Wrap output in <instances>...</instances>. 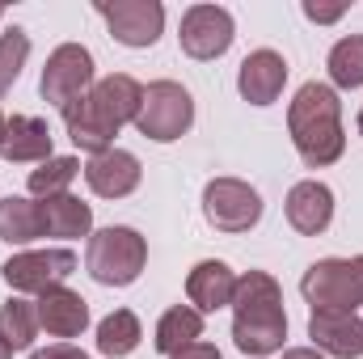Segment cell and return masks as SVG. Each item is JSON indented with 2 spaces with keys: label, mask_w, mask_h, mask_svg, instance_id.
<instances>
[{
  "label": "cell",
  "mask_w": 363,
  "mask_h": 359,
  "mask_svg": "<svg viewBox=\"0 0 363 359\" xmlns=\"http://www.w3.org/2000/svg\"><path fill=\"white\" fill-rule=\"evenodd\" d=\"M330 81L338 89H359L363 85V34H347L330 51Z\"/></svg>",
  "instance_id": "25"
},
{
  "label": "cell",
  "mask_w": 363,
  "mask_h": 359,
  "mask_svg": "<svg viewBox=\"0 0 363 359\" xmlns=\"http://www.w3.org/2000/svg\"><path fill=\"white\" fill-rule=\"evenodd\" d=\"M4 127H9V118H4V114H0V140H4Z\"/></svg>",
  "instance_id": "32"
},
{
  "label": "cell",
  "mask_w": 363,
  "mask_h": 359,
  "mask_svg": "<svg viewBox=\"0 0 363 359\" xmlns=\"http://www.w3.org/2000/svg\"><path fill=\"white\" fill-rule=\"evenodd\" d=\"M81 174V161L77 157H51V161H43L38 170H30V194H38V199H55V194H68V186L77 182Z\"/></svg>",
  "instance_id": "24"
},
{
  "label": "cell",
  "mask_w": 363,
  "mask_h": 359,
  "mask_svg": "<svg viewBox=\"0 0 363 359\" xmlns=\"http://www.w3.org/2000/svg\"><path fill=\"white\" fill-rule=\"evenodd\" d=\"M182 51L190 60H220L233 47V13L220 4H190L182 13Z\"/></svg>",
  "instance_id": "10"
},
{
  "label": "cell",
  "mask_w": 363,
  "mask_h": 359,
  "mask_svg": "<svg viewBox=\"0 0 363 359\" xmlns=\"http://www.w3.org/2000/svg\"><path fill=\"white\" fill-rule=\"evenodd\" d=\"M190 123H194V97L178 81H152L144 89L140 114H135V131L144 140H157V144L182 140L190 131Z\"/></svg>",
  "instance_id": "6"
},
{
  "label": "cell",
  "mask_w": 363,
  "mask_h": 359,
  "mask_svg": "<svg viewBox=\"0 0 363 359\" xmlns=\"http://www.w3.org/2000/svg\"><path fill=\"white\" fill-rule=\"evenodd\" d=\"M140 338H144V330H140V317L131 309H114L110 317L97 321V351L110 359L131 355L140 347Z\"/></svg>",
  "instance_id": "22"
},
{
  "label": "cell",
  "mask_w": 363,
  "mask_h": 359,
  "mask_svg": "<svg viewBox=\"0 0 363 359\" xmlns=\"http://www.w3.org/2000/svg\"><path fill=\"white\" fill-rule=\"evenodd\" d=\"M43 220H47V237L77 241V237H89L93 207L81 203L77 194H55V199H43Z\"/></svg>",
  "instance_id": "20"
},
{
  "label": "cell",
  "mask_w": 363,
  "mask_h": 359,
  "mask_svg": "<svg viewBox=\"0 0 363 359\" xmlns=\"http://www.w3.org/2000/svg\"><path fill=\"white\" fill-rule=\"evenodd\" d=\"M359 136H363V110H359Z\"/></svg>",
  "instance_id": "33"
},
{
  "label": "cell",
  "mask_w": 363,
  "mask_h": 359,
  "mask_svg": "<svg viewBox=\"0 0 363 359\" xmlns=\"http://www.w3.org/2000/svg\"><path fill=\"white\" fill-rule=\"evenodd\" d=\"M342 13H347V4H313V0H304V17L317 21V26H330V21H338Z\"/></svg>",
  "instance_id": "27"
},
{
  "label": "cell",
  "mask_w": 363,
  "mask_h": 359,
  "mask_svg": "<svg viewBox=\"0 0 363 359\" xmlns=\"http://www.w3.org/2000/svg\"><path fill=\"white\" fill-rule=\"evenodd\" d=\"M233 292H237V275L220 258H203L186 275V296H190V309H199V313H216V309L233 304Z\"/></svg>",
  "instance_id": "18"
},
{
  "label": "cell",
  "mask_w": 363,
  "mask_h": 359,
  "mask_svg": "<svg viewBox=\"0 0 363 359\" xmlns=\"http://www.w3.org/2000/svg\"><path fill=\"white\" fill-rule=\"evenodd\" d=\"M77 270V254L72 250H26V254H13L0 275L13 292H51V287H64V279Z\"/></svg>",
  "instance_id": "9"
},
{
  "label": "cell",
  "mask_w": 363,
  "mask_h": 359,
  "mask_svg": "<svg viewBox=\"0 0 363 359\" xmlns=\"http://www.w3.org/2000/svg\"><path fill=\"white\" fill-rule=\"evenodd\" d=\"M148 263V241L127 228V224H110V228H97L89 237V254H85V267L97 283L106 287H127L140 279V270Z\"/></svg>",
  "instance_id": "4"
},
{
  "label": "cell",
  "mask_w": 363,
  "mask_h": 359,
  "mask_svg": "<svg viewBox=\"0 0 363 359\" xmlns=\"http://www.w3.org/2000/svg\"><path fill=\"white\" fill-rule=\"evenodd\" d=\"M97 13L123 47H152L165 30L161 0H97Z\"/></svg>",
  "instance_id": "11"
},
{
  "label": "cell",
  "mask_w": 363,
  "mask_h": 359,
  "mask_svg": "<svg viewBox=\"0 0 363 359\" xmlns=\"http://www.w3.org/2000/svg\"><path fill=\"white\" fill-rule=\"evenodd\" d=\"M283 211H287V224H291L296 233L317 237V233H325L330 220H334V190H330L325 182H317V178L296 182V186L287 190Z\"/></svg>",
  "instance_id": "14"
},
{
  "label": "cell",
  "mask_w": 363,
  "mask_h": 359,
  "mask_svg": "<svg viewBox=\"0 0 363 359\" xmlns=\"http://www.w3.org/2000/svg\"><path fill=\"white\" fill-rule=\"evenodd\" d=\"M203 216L216 233H250L262 220V194L241 178H211L203 186Z\"/></svg>",
  "instance_id": "7"
},
{
  "label": "cell",
  "mask_w": 363,
  "mask_h": 359,
  "mask_svg": "<svg viewBox=\"0 0 363 359\" xmlns=\"http://www.w3.org/2000/svg\"><path fill=\"white\" fill-rule=\"evenodd\" d=\"M38 334V309L21 296H9L0 304V338L13 347V351H26Z\"/></svg>",
  "instance_id": "23"
},
{
  "label": "cell",
  "mask_w": 363,
  "mask_h": 359,
  "mask_svg": "<svg viewBox=\"0 0 363 359\" xmlns=\"http://www.w3.org/2000/svg\"><path fill=\"white\" fill-rule=\"evenodd\" d=\"M169 359H224L211 343H194V347H186V351H178V355H169Z\"/></svg>",
  "instance_id": "29"
},
{
  "label": "cell",
  "mask_w": 363,
  "mask_h": 359,
  "mask_svg": "<svg viewBox=\"0 0 363 359\" xmlns=\"http://www.w3.org/2000/svg\"><path fill=\"white\" fill-rule=\"evenodd\" d=\"M283 85H287V60H283L279 51L262 47V51H250V55L241 60L237 89H241V97H245L250 106H271V101H279Z\"/></svg>",
  "instance_id": "13"
},
{
  "label": "cell",
  "mask_w": 363,
  "mask_h": 359,
  "mask_svg": "<svg viewBox=\"0 0 363 359\" xmlns=\"http://www.w3.org/2000/svg\"><path fill=\"white\" fill-rule=\"evenodd\" d=\"M287 338V313H283V292L267 270H245L237 275L233 292V343L237 351L254 359H267L283 351Z\"/></svg>",
  "instance_id": "2"
},
{
  "label": "cell",
  "mask_w": 363,
  "mask_h": 359,
  "mask_svg": "<svg viewBox=\"0 0 363 359\" xmlns=\"http://www.w3.org/2000/svg\"><path fill=\"white\" fill-rule=\"evenodd\" d=\"M283 359H321L317 347H291V351H283Z\"/></svg>",
  "instance_id": "30"
},
{
  "label": "cell",
  "mask_w": 363,
  "mask_h": 359,
  "mask_svg": "<svg viewBox=\"0 0 363 359\" xmlns=\"http://www.w3.org/2000/svg\"><path fill=\"white\" fill-rule=\"evenodd\" d=\"M300 296L313 309H342L355 313L363 304V254L359 258H321L304 270Z\"/></svg>",
  "instance_id": "5"
},
{
  "label": "cell",
  "mask_w": 363,
  "mask_h": 359,
  "mask_svg": "<svg viewBox=\"0 0 363 359\" xmlns=\"http://www.w3.org/2000/svg\"><path fill=\"white\" fill-rule=\"evenodd\" d=\"M47 237V220H43V203L26 199V194H9L0 199V241L9 245H30Z\"/></svg>",
  "instance_id": "19"
},
{
  "label": "cell",
  "mask_w": 363,
  "mask_h": 359,
  "mask_svg": "<svg viewBox=\"0 0 363 359\" xmlns=\"http://www.w3.org/2000/svg\"><path fill=\"white\" fill-rule=\"evenodd\" d=\"M93 89V55L81 47V43H64L47 55V68H43V81H38V93L64 114L72 101H81L85 93Z\"/></svg>",
  "instance_id": "8"
},
{
  "label": "cell",
  "mask_w": 363,
  "mask_h": 359,
  "mask_svg": "<svg viewBox=\"0 0 363 359\" xmlns=\"http://www.w3.org/2000/svg\"><path fill=\"white\" fill-rule=\"evenodd\" d=\"M140 101H144V85L135 77H127V72H110V77L93 81V89L64 110V123H68L72 144L93 153V157L97 153H110L118 127L123 123H135Z\"/></svg>",
  "instance_id": "1"
},
{
  "label": "cell",
  "mask_w": 363,
  "mask_h": 359,
  "mask_svg": "<svg viewBox=\"0 0 363 359\" xmlns=\"http://www.w3.org/2000/svg\"><path fill=\"white\" fill-rule=\"evenodd\" d=\"M30 359H89L81 347H72V343H55V347H43V351H34Z\"/></svg>",
  "instance_id": "28"
},
{
  "label": "cell",
  "mask_w": 363,
  "mask_h": 359,
  "mask_svg": "<svg viewBox=\"0 0 363 359\" xmlns=\"http://www.w3.org/2000/svg\"><path fill=\"white\" fill-rule=\"evenodd\" d=\"M0 359H13V347H9L4 338H0Z\"/></svg>",
  "instance_id": "31"
},
{
  "label": "cell",
  "mask_w": 363,
  "mask_h": 359,
  "mask_svg": "<svg viewBox=\"0 0 363 359\" xmlns=\"http://www.w3.org/2000/svg\"><path fill=\"white\" fill-rule=\"evenodd\" d=\"M38 309V326L51 334V338H77L85 326H89V304L81 292L72 287H51L34 300Z\"/></svg>",
  "instance_id": "16"
},
{
  "label": "cell",
  "mask_w": 363,
  "mask_h": 359,
  "mask_svg": "<svg viewBox=\"0 0 363 359\" xmlns=\"http://www.w3.org/2000/svg\"><path fill=\"white\" fill-rule=\"evenodd\" d=\"M0 157L9 165H43V161H51V127H47V118L13 114L9 127H4V140H0Z\"/></svg>",
  "instance_id": "15"
},
{
  "label": "cell",
  "mask_w": 363,
  "mask_h": 359,
  "mask_svg": "<svg viewBox=\"0 0 363 359\" xmlns=\"http://www.w3.org/2000/svg\"><path fill=\"white\" fill-rule=\"evenodd\" d=\"M85 182H89L93 194H101V199H127L140 186V161L131 153H123V148L97 153L85 165Z\"/></svg>",
  "instance_id": "17"
},
{
  "label": "cell",
  "mask_w": 363,
  "mask_h": 359,
  "mask_svg": "<svg viewBox=\"0 0 363 359\" xmlns=\"http://www.w3.org/2000/svg\"><path fill=\"white\" fill-rule=\"evenodd\" d=\"M287 131H291V144H296V153L308 170L334 165L347 148L342 101H338L334 85H321V81L300 85V93L287 106Z\"/></svg>",
  "instance_id": "3"
},
{
  "label": "cell",
  "mask_w": 363,
  "mask_h": 359,
  "mask_svg": "<svg viewBox=\"0 0 363 359\" xmlns=\"http://www.w3.org/2000/svg\"><path fill=\"white\" fill-rule=\"evenodd\" d=\"M308 338L317 351L334 359H359L363 355V317L342 309H313L308 317Z\"/></svg>",
  "instance_id": "12"
},
{
  "label": "cell",
  "mask_w": 363,
  "mask_h": 359,
  "mask_svg": "<svg viewBox=\"0 0 363 359\" xmlns=\"http://www.w3.org/2000/svg\"><path fill=\"white\" fill-rule=\"evenodd\" d=\"M26 60H30V34H26V30H17V26H13V30H4V34H0V93L21 77Z\"/></svg>",
  "instance_id": "26"
},
{
  "label": "cell",
  "mask_w": 363,
  "mask_h": 359,
  "mask_svg": "<svg viewBox=\"0 0 363 359\" xmlns=\"http://www.w3.org/2000/svg\"><path fill=\"white\" fill-rule=\"evenodd\" d=\"M203 338V313L190 309V304H174L161 321H157V351L161 355H178L186 347H194Z\"/></svg>",
  "instance_id": "21"
},
{
  "label": "cell",
  "mask_w": 363,
  "mask_h": 359,
  "mask_svg": "<svg viewBox=\"0 0 363 359\" xmlns=\"http://www.w3.org/2000/svg\"><path fill=\"white\" fill-rule=\"evenodd\" d=\"M0 17H4V9H0Z\"/></svg>",
  "instance_id": "34"
}]
</instances>
